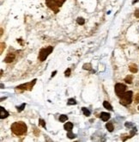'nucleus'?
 Masks as SVG:
<instances>
[{
  "label": "nucleus",
  "instance_id": "nucleus-13",
  "mask_svg": "<svg viewBox=\"0 0 139 142\" xmlns=\"http://www.w3.org/2000/svg\"><path fill=\"white\" fill-rule=\"evenodd\" d=\"M130 71L133 73H136V72H137V68H136V65H131V66H130Z\"/></svg>",
  "mask_w": 139,
  "mask_h": 142
},
{
  "label": "nucleus",
  "instance_id": "nucleus-1",
  "mask_svg": "<svg viewBox=\"0 0 139 142\" xmlns=\"http://www.w3.org/2000/svg\"><path fill=\"white\" fill-rule=\"evenodd\" d=\"M27 125L23 121H15L11 125V131L12 133L17 136L23 135L27 133Z\"/></svg>",
  "mask_w": 139,
  "mask_h": 142
},
{
  "label": "nucleus",
  "instance_id": "nucleus-10",
  "mask_svg": "<svg viewBox=\"0 0 139 142\" xmlns=\"http://www.w3.org/2000/svg\"><path fill=\"white\" fill-rule=\"evenodd\" d=\"M0 109H1V119L6 118V117L9 116V113H8L7 111H6L5 109H4L3 107H1Z\"/></svg>",
  "mask_w": 139,
  "mask_h": 142
},
{
  "label": "nucleus",
  "instance_id": "nucleus-15",
  "mask_svg": "<svg viewBox=\"0 0 139 142\" xmlns=\"http://www.w3.org/2000/svg\"><path fill=\"white\" fill-rule=\"evenodd\" d=\"M77 22L78 24H80V25H83V24L85 23V20L82 18V17H78Z\"/></svg>",
  "mask_w": 139,
  "mask_h": 142
},
{
  "label": "nucleus",
  "instance_id": "nucleus-2",
  "mask_svg": "<svg viewBox=\"0 0 139 142\" xmlns=\"http://www.w3.org/2000/svg\"><path fill=\"white\" fill-rule=\"evenodd\" d=\"M65 1L66 0H46V4L49 9L54 11V13H58L60 7Z\"/></svg>",
  "mask_w": 139,
  "mask_h": 142
},
{
  "label": "nucleus",
  "instance_id": "nucleus-8",
  "mask_svg": "<svg viewBox=\"0 0 139 142\" xmlns=\"http://www.w3.org/2000/svg\"><path fill=\"white\" fill-rule=\"evenodd\" d=\"M14 59H15V55L13 54V53H9L5 57V59H4V61L6 63H10L14 60Z\"/></svg>",
  "mask_w": 139,
  "mask_h": 142
},
{
  "label": "nucleus",
  "instance_id": "nucleus-5",
  "mask_svg": "<svg viewBox=\"0 0 139 142\" xmlns=\"http://www.w3.org/2000/svg\"><path fill=\"white\" fill-rule=\"evenodd\" d=\"M125 91H126V86H125V84H120V83L116 84V85H115V93L118 96H119L120 97V96H122Z\"/></svg>",
  "mask_w": 139,
  "mask_h": 142
},
{
  "label": "nucleus",
  "instance_id": "nucleus-16",
  "mask_svg": "<svg viewBox=\"0 0 139 142\" xmlns=\"http://www.w3.org/2000/svg\"><path fill=\"white\" fill-rule=\"evenodd\" d=\"M72 104H77V101L75 100V99H73V98H71V99H69L68 100V105H72Z\"/></svg>",
  "mask_w": 139,
  "mask_h": 142
},
{
  "label": "nucleus",
  "instance_id": "nucleus-12",
  "mask_svg": "<svg viewBox=\"0 0 139 142\" xmlns=\"http://www.w3.org/2000/svg\"><path fill=\"white\" fill-rule=\"evenodd\" d=\"M103 106H104L106 109H109V110H113V107L111 106V104L108 103V102H107V101H105L104 103H103Z\"/></svg>",
  "mask_w": 139,
  "mask_h": 142
},
{
  "label": "nucleus",
  "instance_id": "nucleus-23",
  "mask_svg": "<svg viewBox=\"0 0 139 142\" xmlns=\"http://www.w3.org/2000/svg\"><path fill=\"white\" fill-rule=\"evenodd\" d=\"M40 125H41L43 127H46V124H45V121L43 120H40Z\"/></svg>",
  "mask_w": 139,
  "mask_h": 142
},
{
  "label": "nucleus",
  "instance_id": "nucleus-6",
  "mask_svg": "<svg viewBox=\"0 0 139 142\" xmlns=\"http://www.w3.org/2000/svg\"><path fill=\"white\" fill-rule=\"evenodd\" d=\"M35 82H36V80L34 79V80H33V82H29V83H27V84L20 85V86L17 87V89H23V90H28V91H30V90H32V88L33 85H34Z\"/></svg>",
  "mask_w": 139,
  "mask_h": 142
},
{
  "label": "nucleus",
  "instance_id": "nucleus-21",
  "mask_svg": "<svg viewBox=\"0 0 139 142\" xmlns=\"http://www.w3.org/2000/svg\"><path fill=\"white\" fill-rule=\"evenodd\" d=\"M135 102H136V103H139V93L136 94V96L135 97Z\"/></svg>",
  "mask_w": 139,
  "mask_h": 142
},
{
  "label": "nucleus",
  "instance_id": "nucleus-7",
  "mask_svg": "<svg viewBox=\"0 0 139 142\" xmlns=\"http://www.w3.org/2000/svg\"><path fill=\"white\" fill-rule=\"evenodd\" d=\"M100 116L103 121H107L110 119V117H111V115L108 113H106V112H102V113H100Z\"/></svg>",
  "mask_w": 139,
  "mask_h": 142
},
{
  "label": "nucleus",
  "instance_id": "nucleus-20",
  "mask_svg": "<svg viewBox=\"0 0 139 142\" xmlns=\"http://www.w3.org/2000/svg\"><path fill=\"white\" fill-rule=\"evenodd\" d=\"M25 105H26L25 103H23V104H22V106H21V107H17V110H18L19 112H21L22 110L23 109V108L25 107Z\"/></svg>",
  "mask_w": 139,
  "mask_h": 142
},
{
  "label": "nucleus",
  "instance_id": "nucleus-14",
  "mask_svg": "<svg viewBox=\"0 0 139 142\" xmlns=\"http://www.w3.org/2000/svg\"><path fill=\"white\" fill-rule=\"evenodd\" d=\"M68 120V117H67L65 115H62V116H60L59 117V121H61V122H64V121H66Z\"/></svg>",
  "mask_w": 139,
  "mask_h": 142
},
{
  "label": "nucleus",
  "instance_id": "nucleus-24",
  "mask_svg": "<svg viewBox=\"0 0 139 142\" xmlns=\"http://www.w3.org/2000/svg\"><path fill=\"white\" fill-rule=\"evenodd\" d=\"M135 17H137V18H139V9L135 11Z\"/></svg>",
  "mask_w": 139,
  "mask_h": 142
},
{
  "label": "nucleus",
  "instance_id": "nucleus-25",
  "mask_svg": "<svg viewBox=\"0 0 139 142\" xmlns=\"http://www.w3.org/2000/svg\"><path fill=\"white\" fill-rule=\"evenodd\" d=\"M138 110H139V107H138Z\"/></svg>",
  "mask_w": 139,
  "mask_h": 142
},
{
  "label": "nucleus",
  "instance_id": "nucleus-17",
  "mask_svg": "<svg viewBox=\"0 0 139 142\" xmlns=\"http://www.w3.org/2000/svg\"><path fill=\"white\" fill-rule=\"evenodd\" d=\"M82 111H83V114L85 115V116H90V111H89V109H87L86 108H82Z\"/></svg>",
  "mask_w": 139,
  "mask_h": 142
},
{
  "label": "nucleus",
  "instance_id": "nucleus-11",
  "mask_svg": "<svg viewBox=\"0 0 139 142\" xmlns=\"http://www.w3.org/2000/svg\"><path fill=\"white\" fill-rule=\"evenodd\" d=\"M106 127H107V129L108 130L109 132H113V123H112V122H107L106 124Z\"/></svg>",
  "mask_w": 139,
  "mask_h": 142
},
{
  "label": "nucleus",
  "instance_id": "nucleus-9",
  "mask_svg": "<svg viewBox=\"0 0 139 142\" xmlns=\"http://www.w3.org/2000/svg\"><path fill=\"white\" fill-rule=\"evenodd\" d=\"M64 129L67 130L68 132L71 131V129H72V127H73V123L72 122H66L65 124H64Z\"/></svg>",
  "mask_w": 139,
  "mask_h": 142
},
{
  "label": "nucleus",
  "instance_id": "nucleus-3",
  "mask_svg": "<svg viewBox=\"0 0 139 142\" xmlns=\"http://www.w3.org/2000/svg\"><path fill=\"white\" fill-rule=\"evenodd\" d=\"M132 91H125L120 96V103L124 106L130 104L132 102Z\"/></svg>",
  "mask_w": 139,
  "mask_h": 142
},
{
  "label": "nucleus",
  "instance_id": "nucleus-19",
  "mask_svg": "<svg viewBox=\"0 0 139 142\" xmlns=\"http://www.w3.org/2000/svg\"><path fill=\"white\" fill-rule=\"evenodd\" d=\"M67 136H68L70 139H73V138H75V137H76V135L74 134H72V133H71V131H69L68 134H67Z\"/></svg>",
  "mask_w": 139,
  "mask_h": 142
},
{
  "label": "nucleus",
  "instance_id": "nucleus-4",
  "mask_svg": "<svg viewBox=\"0 0 139 142\" xmlns=\"http://www.w3.org/2000/svg\"><path fill=\"white\" fill-rule=\"evenodd\" d=\"M53 47L49 46L47 47H45V48H42L41 50L40 51L39 53V60L40 61H44V60H46V58L48 57V55L53 52Z\"/></svg>",
  "mask_w": 139,
  "mask_h": 142
},
{
  "label": "nucleus",
  "instance_id": "nucleus-22",
  "mask_svg": "<svg viewBox=\"0 0 139 142\" xmlns=\"http://www.w3.org/2000/svg\"><path fill=\"white\" fill-rule=\"evenodd\" d=\"M70 73H71V69H67V71H65V77L70 76Z\"/></svg>",
  "mask_w": 139,
  "mask_h": 142
},
{
  "label": "nucleus",
  "instance_id": "nucleus-18",
  "mask_svg": "<svg viewBox=\"0 0 139 142\" xmlns=\"http://www.w3.org/2000/svg\"><path fill=\"white\" fill-rule=\"evenodd\" d=\"M125 82L128 83V84H131V82H132V77L131 76L126 77V78H125Z\"/></svg>",
  "mask_w": 139,
  "mask_h": 142
}]
</instances>
